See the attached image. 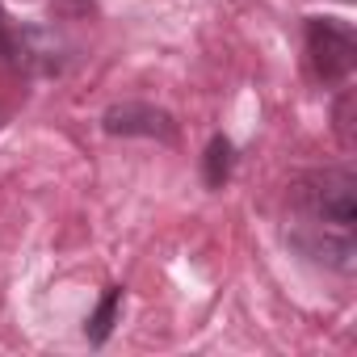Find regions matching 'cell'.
Wrapping results in <instances>:
<instances>
[{"label": "cell", "mask_w": 357, "mask_h": 357, "mask_svg": "<svg viewBox=\"0 0 357 357\" xmlns=\"http://www.w3.org/2000/svg\"><path fill=\"white\" fill-rule=\"evenodd\" d=\"M353 172L349 168H315L303 172L294 185V211L303 227H332V231H353L357 211H353Z\"/></svg>", "instance_id": "6da1fadb"}, {"label": "cell", "mask_w": 357, "mask_h": 357, "mask_svg": "<svg viewBox=\"0 0 357 357\" xmlns=\"http://www.w3.org/2000/svg\"><path fill=\"white\" fill-rule=\"evenodd\" d=\"M307 55H311V72L324 84H344L357 68L353 26L340 17H307Z\"/></svg>", "instance_id": "7a4b0ae2"}, {"label": "cell", "mask_w": 357, "mask_h": 357, "mask_svg": "<svg viewBox=\"0 0 357 357\" xmlns=\"http://www.w3.org/2000/svg\"><path fill=\"white\" fill-rule=\"evenodd\" d=\"M290 244L311 257L315 265H328L336 273H353L357 269V244H353V231H332V227H303V223H290Z\"/></svg>", "instance_id": "3957f363"}, {"label": "cell", "mask_w": 357, "mask_h": 357, "mask_svg": "<svg viewBox=\"0 0 357 357\" xmlns=\"http://www.w3.org/2000/svg\"><path fill=\"white\" fill-rule=\"evenodd\" d=\"M105 135H143V139H164L172 143L176 139V122L168 109H155L147 101H122V105H109L105 118H101Z\"/></svg>", "instance_id": "277c9868"}, {"label": "cell", "mask_w": 357, "mask_h": 357, "mask_svg": "<svg viewBox=\"0 0 357 357\" xmlns=\"http://www.w3.org/2000/svg\"><path fill=\"white\" fill-rule=\"evenodd\" d=\"M38 51L30 47V34L17 30L9 22V13L0 9V63H9V68H34Z\"/></svg>", "instance_id": "5b68a950"}, {"label": "cell", "mask_w": 357, "mask_h": 357, "mask_svg": "<svg viewBox=\"0 0 357 357\" xmlns=\"http://www.w3.org/2000/svg\"><path fill=\"white\" fill-rule=\"evenodd\" d=\"M231 168H236V147L227 135H215L206 143V155H202V176H206V185L211 190H223L231 181Z\"/></svg>", "instance_id": "8992f818"}, {"label": "cell", "mask_w": 357, "mask_h": 357, "mask_svg": "<svg viewBox=\"0 0 357 357\" xmlns=\"http://www.w3.org/2000/svg\"><path fill=\"white\" fill-rule=\"evenodd\" d=\"M118 311H122V286H105L97 311H93L89 324H84V336H89L93 344H105L109 332H114V324H118Z\"/></svg>", "instance_id": "52a82bcc"}]
</instances>
